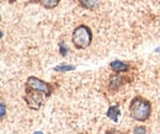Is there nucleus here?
I'll list each match as a JSON object with an SVG mask.
<instances>
[{"label":"nucleus","instance_id":"14","mask_svg":"<svg viewBox=\"0 0 160 134\" xmlns=\"http://www.w3.org/2000/svg\"><path fill=\"white\" fill-rule=\"evenodd\" d=\"M6 1H8V2H10V4H12V2H15L16 0H6Z\"/></svg>","mask_w":160,"mask_h":134},{"label":"nucleus","instance_id":"10","mask_svg":"<svg viewBox=\"0 0 160 134\" xmlns=\"http://www.w3.org/2000/svg\"><path fill=\"white\" fill-rule=\"evenodd\" d=\"M75 67L74 65H58L54 68L56 72H70V70H74Z\"/></svg>","mask_w":160,"mask_h":134},{"label":"nucleus","instance_id":"16","mask_svg":"<svg viewBox=\"0 0 160 134\" xmlns=\"http://www.w3.org/2000/svg\"><path fill=\"white\" fill-rule=\"evenodd\" d=\"M79 134H89V133H79Z\"/></svg>","mask_w":160,"mask_h":134},{"label":"nucleus","instance_id":"6","mask_svg":"<svg viewBox=\"0 0 160 134\" xmlns=\"http://www.w3.org/2000/svg\"><path fill=\"white\" fill-rule=\"evenodd\" d=\"M110 67H111V69H112L115 73H117V74L127 73V72L129 70V65H128L127 63L121 62V60H113V62H111V63H110Z\"/></svg>","mask_w":160,"mask_h":134},{"label":"nucleus","instance_id":"8","mask_svg":"<svg viewBox=\"0 0 160 134\" xmlns=\"http://www.w3.org/2000/svg\"><path fill=\"white\" fill-rule=\"evenodd\" d=\"M33 1L37 2V4H40L41 6L51 10V9H54V7L58 6L60 0H33Z\"/></svg>","mask_w":160,"mask_h":134},{"label":"nucleus","instance_id":"3","mask_svg":"<svg viewBox=\"0 0 160 134\" xmlns=\"http://www.w3.org/2000/svg\"><path fill=\"white\" fill-rule=\"evenodd\" d=\"M25 89H30V90H36L40 91L42 94H44L46 97H49L53 92V86L49 82H46L43 80H41L36 77H28L26 80V85Z\"/></svg>","mask_w":160,"mask_h":134},{"label":"nucleus","instance_id":"9","mask_svg":"<svg viewBox=\"0 0 160 134\" xmlns=\"http://www.w3.org/2000/svg\"><path fill=\"white\" fill-rule=\"evenodd\" d=\"M100 0H79V4L81 7L86 9V10H94L95 7H98Z\"/></svg>","mask_w":160,"mask_h":134},{"label":"nucleus","instance_id":"12","mask_svg":"<svg viewBox=\"0 0 160 134\" xmlns=\"http://www.w3.org/2000/svg\"><path fill=\"white\" fill-rule=\"evenodd\" d=\"M105 134H126V133H123L121 131H117V129H107Z\"/></svg>","mask_w":160,"mask_h":134},{"label":"nucleus","instance_id":"13","mask_svg":"<svg viewBox=\"0 0 160 134\" xmlns=\"http://www.w3.org/2000/svg\"><path fill=\"white\" fill-rule=\"evenodd\" d=\"M0 117H1V119L5 118V103L2 100H1V115H0Z\"/></svg>","mask_w":160,"mask_h":134},{"label":"nucleus","instance_id":"4","mask_svg":"<svg viewBox=\"0 0 160 134\" xmlns=\"http://www.w3.org/2000/svg\"><path fill=\"white\" fill-rule=\"evenodd\" d=\"M44 94H42L40 91L36 90H30V89H25V96L23 100L27 105V107L30 110H40L42 106L44 105Z\"/></svg>","mask_w":160,"mask_h":134},{"label":"nucleus","instance_id":"7","mask_svg":"<svg viewBox=\"0 0 160 134\" xmlns=\"http://www.w3.org/2000/svg\"><path fill=\"white\" fill-rule=\"evenodd\" d=\"M106 116H107L111 121H113V122H118V118H120V116H121L120 105H112V106H110V108L107 110Z\"/></svg>","mask_w":160,"mask_h":134},{"label":"nucleus","instance_id":"11","mask_svg":"<svg viewBox=\"0 0 160 134\" xmlns=\"http://www.w3.org/2000/svg\"><path fill=\"white\" fill-rule=\"evenodd\" d=\"M133 134H147V128H145V127H143V126L134 127V129H133Z\"/></svg>","mask_w":160,"mask_h":134},{"label":"nucleus","instance_id":"2","mask_svg":"<svg viewBox=\"0 0 160 134\" xmlns=\"http://www.w3.org/2000/svg\"><path fill=\"white\" fill-rule=\"evenodd\" d=\"M73 44L75 46V48L78 49H85L91 44L92 41V31L89 26L86 25H79L72 36Z\"/></svg>","mask_w":160,"mask_h":134},{"label":"nucleus","instance_id":"5","mask_svg":"<svg viewBox=\"0 0 160 134\" xmlns=\"http://www.w3.org/2000/svg\"><path fill=\"white\" fill-rule=\"evenodd\" d=\"M128 81H129V77H121L120 74L116 73V75H112V77H110V81H108V89L116 91V90L120 89L122 85H124V84L128 82Z\"/></svg>","mask_w":160,"mask_h":134},{"label":"nucleus","instance_id":"15","mask_svg":"<svg viewBox=\"0 0 160 134\" xmlns=\"http://www.w3.org/2000/svg\"><path fill=\"white\" fill-rule=\"evenodd\" d=\"M33 134H43L42 132H36V133H33Z\"/></svg>","mask_w":160,"mask_h":134},{"label":"nucleus","instance_id":"1","mask_svg":"<svg viewBox=\"0 0 160 134\" xmlns=\"http://www.w3.org/2000/svg\"><path fill=\"white\" fill-rule=\"evenodd\" d=\"M129 113L134 121L145 122L152 116V103L142 96H136L129 103Z\"/></svg>","mask_w":160,"mask_h":134}]
</instances>
